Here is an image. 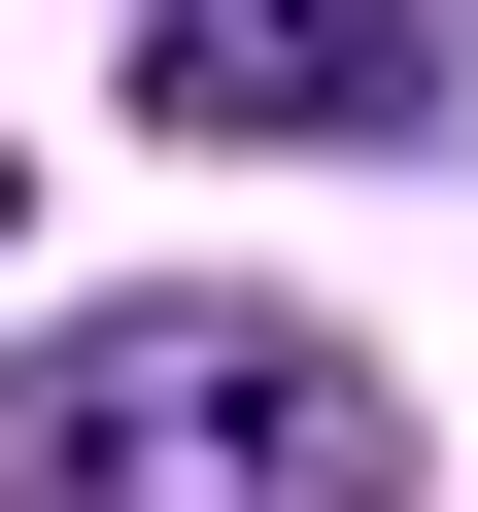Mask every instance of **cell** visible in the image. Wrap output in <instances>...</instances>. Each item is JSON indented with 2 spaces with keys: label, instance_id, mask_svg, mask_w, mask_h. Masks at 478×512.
Masks as SVG:
<instances>
[{
  "label": "cell",
  "instance_id": "6da1fadb",
  "mask_svg": "<svg viewBox=\"0 0 478 512\" xmlns=\"http://www.w3.org/2000/svg\"><path fill=\"white\" fill-rule=\"evenodd\" d=\"M35 512H410V376H342L308 308H103L0 376Z\"/></svg>",
  "mask_w": 478,
  "mask_h": 512
},
{
  "label": "cell",
  "instance_id": "7a4b0ae2",
  "mask_svg": "<svg viewBox=\"0 0 478 512\" xmlns=\"http://www.w3.org/2000/svg\"><path fill=\"white\" fill-rule=\"evenodd\" d=\"M137 103L171 137H376V103H444V0H171Z\"/></svg>",
  "mask_w": 478,
  "mask_h": 512
}]
</instances>
